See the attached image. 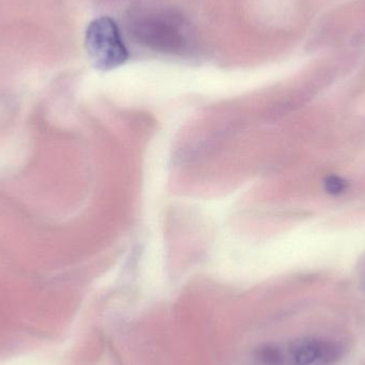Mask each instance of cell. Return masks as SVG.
Listing matches in <instances>:
<instances>
[{
  "label": "cell",
  "mask_w": 365,
  "mask_h": 365,
  "mask_svg": "<svg viewBox=\"0 0 365 365\" xmlns=\"http://www.w3.org/2000/svg\"><path fill=\"white\" fill-rule=\"evenodd\" d=\"M130 26L136 40L148 48L182 53L192 46L193 36L188 24L175 13H141Z\"/></svg>",
  "instance_id": "obj_1"
},
{
  "label": "cell",
  "mask_w": 365,
  "mask_h": 365,
  "mask_svg": "<svg viewBox=\"0 0 365 365\" xmlns=\"http://www.w3.org/2000/svg\"><path fill=\"white\" fill-rule=\"evenodd\" d=\"M85 45L92 64L98 70L118 68L128 57L121 32L109 17H100L90 24L86 32Z\"/></svg>",
  "instance_id": "obj_2"
},
{
  "label": "cell",
  "mask_w": 365,
  "mask_h": 365,
  "mask_svg": "<svg viewBox=\"0 0 365 365\" xmlns=\"http://www.w3.org/2000/svg\"><path fill=\"white\" fill-rule=\"evenodd\" d=\"M346 186V182L342 178L336 177V175H330L325 181L326 190L332 195H338L344 192Z\"/></svg>",
  "instance_id": "obj_3"
},
{
  "label": "cell",
  "mask_w": 365,
  "mask_h": 365,
  "mask_svg": "<svg viewBox=\"0 0 365 365\" xmlns=\"http://www.w3.org/2000/svg\"><path fill=\"white\" fill-rule=\"evenodd\" d=\"M358 274H359L362 284L365 287V257L360 261L359 266H358Z\"/></svg>",
  "instance_id": "obj_4"
}]
</instances>
